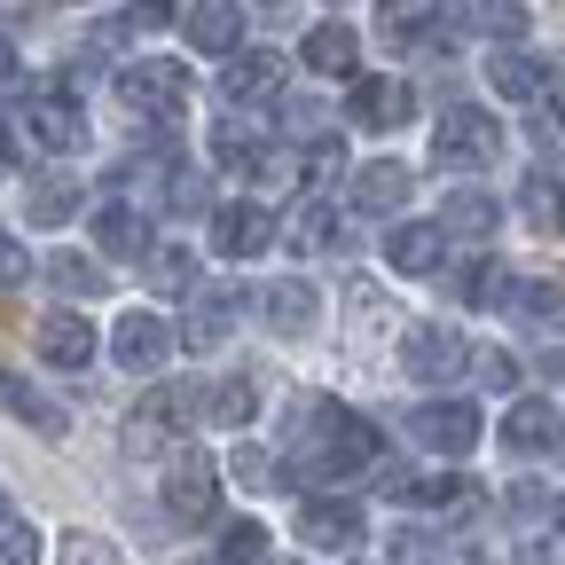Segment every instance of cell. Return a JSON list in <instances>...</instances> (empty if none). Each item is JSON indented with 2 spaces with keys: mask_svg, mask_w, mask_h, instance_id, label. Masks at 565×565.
Wrapping results in <instances>:
<instances>
[{
  "mask_svg": "<svg viewBox=\"0 0 565 565\" xmlns=\"http://www.w3.org/2000/svg\"><path fill=\"white\" fill-rule=\"evenodd\" d=\"M385 456V433L370 416H353L345 401H322V408H307L299 416V479L307 487H345V479H362L370 463Z\"/></svg>",
  "mask_w": 565,
  "mask_h": 565,
  "instance_id": "1",
  "label": "cell"
},
{
  "mask_svg": "<svg viewBox=\"0 0 565 565\" xmlns=\"http://www.w3.org/2000/svg\"><path fill=\"white\" fill-rule=\"evenodd\" d=\"M196 416H204V393L196 385H158L150 401L126 416V456H166Z\"/></svg>",
  "mask_w": 565,
  "mask_h": 565,
  "instance_id": "2",
  "label": "cell"
},
{
  "mask_svg": "<svg viewBox=\"0 0 565 565\" xmlns=\"http://www.w3.org/2000/svg\"><path fill=\"white\" fill-rule=\"evenodd\" d=\"M433 158H440V173H479V166L503 158V126L471 103H448L440 126H433Z\"/></svg>",
  "mask_w": 565,
  "mask_h": 565,
  "instance_id": "3",
  "label": "cell"
},
{
  "mask_svg": "<svg viewBox=\"0 0 565 565\" xmlns=\"http://www.w3.org/2000/svg\"><path fill=\"white\" fill-rule=\"evenodd\" d=\"M118 103H126L134 118H150V126H173V118L189 110V71L166 63V55L126 63V71H118Z\"/></svg>",
  "mask_w": 565,
  "mask_h": 565,
  "instance_id": "4",
  "label": "cell"
},
{
  "mask_svg": "<svg viewBox=\"0 0 565 565\" xmlns=\"http://www.w3.org/2000/svg\"><path fill=\"white\" fill-rule=\"evenodd\" d=\"M212 511H221V463H212L204 448H173V463H166V519L173 526H204Z\"/></svg>",
  "mask_w": 565,
  "mask_h": 565,
  "instance_id": "5",
  "label": "cell"
},
{
  "mask_svg": "<svg viewBox=\"0 0 565 565\" xmlns=\"http://www.w3.org/2000/svg\"><path fill=\"white\" fill-rule=\"evenodd\" d=\"M173 330L158 322V315H118V330H110V353H118V370L126 377H158L166 362H173Z\"/></svg>",
  "mask_w": 565,
  "mask_h": 565,
  "instance_id": "6",
  "label": "cell"
},
{
  "mask_svg": "<svg viewBox=\"0 0 565 565\" xmlns=\"http://www.w3.org/2000/svg\"><path fill=\"white\" fill-rule=\"evenodd\" d=\"M259 315H267L275 338H315L322 330V291H315L307 275H275L267 291H259Z\"/></svg>",
  "mask_w": 565,
  "mask_h": 565,
  "instance_id": "7",
  "label": "cell"
},
{
  "mask_svg": "<svg viewBox=\"0 0 565 565\" xmlns=\"http://www.w3.org/2000/svg\"><path fill=\"white\" fill-rule=\"evenodd\" d=\"M267 244H275V212L259 196H236V204L212 212V252L221 259H259Z\"/></svg>",
  "mask_w": 565,
  "mask_h": 565,
  "instance_id": "8",
  "label": "cell"
},
{
  "mask_svg": "<svg viewBox=\"0 0 565 565\" xmlns=\"http://www.w3.org/2000/svg\"><path fill=\"white\" fill-rule=\"evenodd\" d=\"M401 362H408V377H424V385H448V377H463L471 345H463L456 330H440V322H416V330L401 338Z\"/></svg>",
  "mask_w": 565,
  "mask_h": 565,
  "instance_id": "9",
  "label": "cell"
},
{
  "mask_svg": "<svg viewBox=\"0 0 565 565\" xmlns=\"http://www.w3.org/2000/svg\"><path fill=\"white\" fill-rule=\"evenodd\" d=\"M408 433L433 448V456H471V448H479V408H471V401H424V408L408 416Z\"/></svg>",
  "mask_w": 565,
  "mask_h": 565,
  "instance_id": "10",
  "label": "cell"
},
{
  "mask_svg": "<svg viewBox=\"0 0 565 565\" xmlns=\"http://www.w3.org/2000/svg\"><path fill=\"white\" fill-rule=\"evenodd\" d=\"M24 134L40 150H87V110L71 95H24Z\"/></svg>",
  "mask_w": 565,
  "mask_h": 565,
  "instance_id": "11",
  "label": "cell"
},
{
  "mask_svg": "<svg viewBox=\"0 0 565 565\" xmlns=\"http://www.w3.org/2000/svg\"><path fill=\"white\" fill-rule=\"evenodd\" d=\"M181 32L196 55H236L244 47V0H189Z\"/></svg>",
  "mask_w": 565,
  "mask_h": 565,
  "instance_id": "12",
  "label": "cell"
},
{
  "mask_svg": "<svg viewBox=\"0 0 565 565\" xmlns=\"http://www.w3.org/2000/svg\"><path fill=\"white\" fill-rule=\"evenodd\" d=\"M236 291H228V282H204V291H189V322H181V345L189 353H212V345H221L228 330H236Z\"/></svg>",
  "mask_w": 565,
  "mask_h": 565,
  "instance_id": "13",
  "label": "cell"
},
{
  "mask_svg": "<svg viewBox=\"0 0 565 565\" xmlns=\"http://www.w3.org/2000/svg\"><path fill=\"white\" fill-rule=\"evenodd\" d=\"M299 542L307 550H353V542H362V511H353V503H338V494H307V511H299Z\"/></svg>",
  "mask_w": 565,
  "mask_h": 565,
  "instance_id": "14",
  "label": "cell"
},
{
  "mask_svg": "<svg viewBox=\"0 0 565 565\" xmlns=\"http://www.w3.org/2000/svg\"><path fill=\"white\" fill-rule=\"evenodd\" d=\"M79 204H87L79 173H71V166H55V173H32V189H24V221H32V228H63Z\"/></svg>",
  "mask_w": 565,
  "mask_h": 565,
  "instance_id": "15",
  "label": "cell"
},
{
  "mask_svg": "<svg viewBox=\"0 0 565 565\" xmlns=\"http://www.w3.org/2000/svg\"><path fill=\"white\" fill-rule=\"evenodd\" d=\"M385 259H393L401 275H440V259H448V228H440V221H401V228L385 236Z\"/></svg>",
  "mask_w": 565,
  "mask_h": 565,
  "instance_id": "16",
  "label": "cell"
},
{
  "mask_svg": "<svg viewBox=\"0 0 565 565\" xmlns=\"http://www.w3.org/2000/svg\"><path fill=\"white\" fill-rule=\"evenodd\" d=\"M408 110H416V87L408 79H353V118H362L370 134L408 126Z\"/></svg>",
  "mask_w": 565,
  "mask_h": 565,
  "instance_id": "17",
  "label": "cell"
},
{
  "mask_svg": "<svg viewBox=\"0 0 565 565\" xmlns=\"http://www.w3.org/2000/svg\"><path fill=\"white\" fill-rule=\"evenodd\" d=\"M221 95L244 110V103H275L282 95V55L275 47H259V55H236L228 63V79H221Z\"/></svg>",
  "mask_w": 565,
  "mask_h": 565,
  "instance_id": "18",
  "label": "cell"
},
{
  "mask_svg": "<svg viewBox=\"0 0 565 565\" xmlns=\"http://www.w3.org/2000/svg\"><path fill=\"white\" fill-rule=\"evenodd\" d=\"M32 338H40V353H47L55 370H87V362H95V330H87L79 315H40Z\"/></svg>",
  "mask_w": 565,
  "mask_h": 565,
  "instance_id": "19",
  "label": "cell"
},
{
  "mask_svg": "<svg viewBox=\"0 0 565 565\" xmlns=\"http://www.w3.org/2000/svg\"><path fill=\"white\" fill-rule=\"evenodd\" d=\"M0 408H9V416H24L32 433H47V440H63V424H71V416H63V408H55V401H47L32 377H17V370H0Z\"/></svg>",
  "mask_w": 565,
  "mask_h": 565,
  "instance_id": "20",
  "label": "cell"
},
{
  "mask_svg": "<svg viewBox=\"0 0 565 565\" xmlns=\"http://www.w3.org/2000/svg\"><path fill=\"white\" fill-rule=\"evenodd\" d=\"M565 433H557V408L550 401H519L511 416H503V448L511 456H542V448H557Z\"/></svg>",
  "mask_w": 565,
  "mask_h": 565,
  "instance_id": "21",
  "label": "cell"
},
{
  "mask_svg": "<svg viewBox=\"0 0 565 565\" xmlns=\"http://www.w3.org/2000/svg\"><path fill=\"white\" fill-rule=\"evenodd\" d=\"M259 158H267V134L252 118H221V126H212V166H221V173H259Z\"/></svg>",
  "mask_w": 565,
  "mask_h": 565,
  "instance_id": "22",
  "label": "cell"
},
{
  "mask_svg": "<svg viewBox=\"0 0 565 565\" xmlns=\"http://www.w3.org/2000/svg\"><path fill=\"white\" fill-rule=\"evenodd\" d=\"M408 189H416V173H408V166H393V158H377V166L353 173V204H362V212H401V204H408Z\"/></svg>",
  "mask_w": 565,
  "mask_h": 565,
  "instance_id": "23",
  "label": "cell"
},
{
  "mask_svg": "<svg viewBox=\"0 0 565 565\" xmlns=\"http://www.w3.org/2000/svg\"><path fill=\"white\" fill-rule=\"evenodd\" d=\"M299 55H307V71H315V79H353V55H362V40H353L345 24H315Z\"/></svg>",
  "mask_w": 565,
  "mask_h": 565,
  "instance_id": "24",
  "label": "cell"
},
{
  "mask_svg": "<svg viewBox=\"0 0 565 565\" xmlns=\"http://www.w3.org/2000/svg\"><path fill=\"white\" fill-rule=\"evenodd\" d=\"M487 87L503 95V103H542V63L519 55V47H494L487 55Z\"/></svg>",
  "mask_w": 565,
  "mask_h": 565,
  "instance_id": "25",
  "label": "cell"
},
{
  "mask_svg": "<svg viewBox=\"0 0 565 565\" xmlns=\"http://www.w3.org/2000/svg\"><path fill=\"white\" fill-rule=\"evenodd\" d=\"M95 244H103L110 259H141V252H150V221H141L134 204H103V212H95Z\"/></svg>",
  "mask_w": 565,
  "mask_h": 565,
  "instance_id": "26",
  "label": "cell"
},
{
  "mask_svg": "<svg viewBox=\"0 0 565 565\" xmlns=\"http://www.w3.org/2000/svg\"><path fill=\"white\" fill-rule=\"evenodd\" d=\"M393 494L416 511H456V503H471V479L463 471H424V479H393Z\"/></svg>",
  "mask_w": 565,
  "mask_h": 565,
  "instance_id": "27",
  "label": "cell"
},
{
  "mask_svg": "<svg viewBox=\"0 0 565 565\" xmlns=\"http://www.w3.org/2000/svg\"><path fill=\"white\" fill-rule=\"evenodd\" d=\"M503 299H511L526 322H557V315H565V282H557V275H511Z\"/></svg>",
  "mask_w": 565,
  "mask_h": 565,
  "instance_id": "28",
  "label": "cell"
},
{
  "mask_svg": "<svg viewBox=\"0 0 565 565\" xmlns=\"http://www.w3.org/2000/svg\"><path fill=\"white\" fill-rule=\"evenodd\" d=\"M494 221H503V204H494L487 189H456V196L440 204V228H448V236H487Z\"/></svg>",
  "mask_w": 565,
  "mask_h": 565,
  "instance_id": "29",
  "label": "cell"
},
{
  "mask_svg": "<svg viewBox=\"0 0 565 565\" xmlns=\"http://www.w3.org/2000/svg\"><path fill=\"white\" fill-rule=\"evenodd\" d=\"M47 282H55L63 299H103V291H110V275H103L87 252H55V259H47Z\"/></svg>",
  "mask_w": 565,
  "mask_h": 565,
  "instance_id": "30",
  "label": "cell"
},
{
  "mask_svg": "<svg viewBox=\"0 0 565 565\" xmlns=\"http://www.w3.org/2000/svg\"><path fill=\"white\" fill-rule=\"evenodd\" d=\"M463 17H471V32H487V40H519V32H526V0H463Z\"/></svg>",
  "mask_w": 565,
  "mask_h": 565,
  "instance_id": "31",
  "label": "cell"
},
{
  "mask_svg": "<svg viewBox=\"0 0 565 565\" xmlns=\"http://www.w3.org/2000/svg\"><path fill=\"white\" fill-rule=\"evenodd\" d=\"M526 221H534L542 236H565V181H557V173H534V181H526Z\"/></svg>",
  "mask_w": 565,
  "mask_h": 565,
  "instance_id": "32",
  "label": "cell"
},
{
  "mask_svg": "<svg viewBox=\"0 0 565 565\" xmlns=\"http://www.w3.org/2000/svg\"><path fill=\"white\" fill-rule=\"evenodd\" d=\"M252 408H259V385L252 377H221L204 393V416H221V424H252Z\"/></svg>",
  "mask_w": 565,
  "mask_h": 565,
  "instance_id": "33",
  "label": "cell"
},
{
  "mask_svg": "<svg viewBox=\"0 0 565 565\" xmlns=\"http://www.w3.org/2000/svg\"><path fill=\"white\" fill-rule=\"evenodd\" d=\"M456 299L463 307H494V299H503V267H494V259H463L456 267Z\"/></svg>",
  "mask_w": 565,
  "mask_h": 565,
  "instance_id": "34",
  "label": "cell"
},
{
  "mask_svg": "<svg viewBox=\"0 0 565 565\" xmlns=\"http://www.w3.org/2000/svg\"><path fill=\"white\" fill-rule=\"evenodd\" d=\"M150 259V291H189V252L181 244H158V252H141Z\"/></svg>",
  "mask_w": 565,
  "mask_h": 565,
  "instance_id": "35",
  "label": "cell"
},
{
  "mask_svg": "<svg viewBox=\"0 0 565 565\" xmlns=\"http://www.w3.org/2000/svg\"><path fill=\"white\" fill-rule=\"evenodd\" d=\"M228 479H236V487H252V494H267L282 471H275V456H259V448H236V456H228Z\"/></svg>",
  "mask_w": 565,
  "mask_h": 565,
  "instance_id": "36",
  "label": "cell"
},
{
  "mask_svg": "<svg viewBox=\"0 0 565 565\" xmlns=\"http://www.w3.org/2000/svg\"><path fill=\"white\" fill-rule=\"evenodd\" d=\"M221 557H228V565H267V526H259V519H236Z\"/></svg>",
  "mask_w": 565,
  "mask_h": 565,
  "instance_id": "37",
  "label": "cell"
},
{
  "mask_svg": "<svg viewBox=\"0 0 565 565\" xmlns=\"http://www.w3.org/2000/svg\"><path fill=\"white\" fill-rule=\"evenodd\" d=\"M55 565H126L103 534H63V550H55Z\"/></svg>",
  "mask_w": 565,
  "mask_h": 565,
  "instance_id": "38",
  "label": "cell"
},
{
  "mask_svg": "<svg viewBox=\"0 0 565 565\" xmlns=\"http://www.w3.org/2000/svg\"><path fill=\"white\" fill-rule=\"evenodd\" d=\"M338 236V221H330V204H299V228H291V244L299 252H322Z\"/></svg>",
  "mask_w": 565,
  "mask_h": 565,
  "instance_id": "39",
  "label": "cell"
},
{
  "mask_svg": "<svg viewBox=\"0 0 565 565\" xmlns=\"http://www.w3.org/2000/svg\"><path fill=\"white\" fill-rule=\"evenodd\" d=\"M17 282H32V259H24V244L0 228V291H17Z\"/></svg>",
  "mask_w": 565,
  "mask_h": 565,
  "instance_id": "40",
  "label": "cell"
},
{
  "mask_svg": "<svg viewBox=\"0 0 565 565\" xmlns=\"http://www.w3.org/2000/svg\"><path fill=\"white\" fill-rule=\"evenodd\" d=\"M0 565H40V534L32 526H9V534H0Z\"/></svg>",
  "mask_w": 565,
  "mask_h": 565,
  "instance_id": "41",
  "label": "cell"
},
{
  "mask_svg": "<svg viewBox=\"0 0 565 565\" xmlns=\"http://www.w3.org/2000/svg\"><path fill=\"white\" fill-rule=\"evenodd\" d=\"M126 24H134V32H158V24H173V0H134V9H126Z\"/></svg>",
  "mask_w": 565,
  "mask_h": 565,
  "instance_id": "42",
  "label": "cell"
},
{
  "mask_svg": "<svg viewBox=\"0 0 565 565\" xmlns=\"http://www.w3.org/2000/svg\"><path fill=\"white\" fill-rule=\"evenodd\" d=\"M173 204H189V212H204V173H173Z\"/></svg>",
  "mask_w": 565,
  "mask_h": 565,
  "instance_id": "43",
  "label": "cell"
},
{
  "mask_svg": "<svg viewBox=\"0 0 565 565\" xmlns=\"http://www.w3.org/2000/svg\"><path fill=\"white\" fill-rule=\"evenodd\" d=\"M479 377H487V385H511V377H519V362H511V353H487Z\"/></svg>",
  "mask_w": 565,
  "mask_h": 565,
  "instance_id": "44",
  "label": "cell"
},
{
  "mask_svg": "<svg viewBox=\"0 0 565 565\" xmlns=\"http://www.w3.org/2000/svg\"><path fill=\"white\" fill-rule=\"evenodd\" d=\"M0 158H17V150H9V110H0Z\"/></svg>",
  "mask_w": 565,
  "mask_h": 565,
  "instance_id": "45",
  "label": "cell"
},
{
  "mask_svg": "<svg viewBox=\"0 0 565 565\" xmlns=\"http://www.w3.org/2000/svg\"><path fill=\"white\" fill-rule=\"evenodd\" d=\"M0 519H9V487H0Z\"/></svg>",
  "mask_w": 565,
  "mask_h": 565,
  "instance_id": "46",
  "label": "cell"
},
{
  "mask_svg": "<svg viewBox=\"0 0 565 565\" xmlns=\"http://www.w3.org/2000/svg\"><path fill=\"white\" fill-rule=\"evenodd\" d=\"M0 71H9V40H0Z\"/></svg>",
  "mask_w": 565,
  "mask_h": 565,
  "instance_id": "47",
  "label": "cell"
},
{
  "mask_svg": "<svg viewBox=\"0 0 565 565\" xmlns=\"http://www.w3.org/2000/svg\"><path fill=\"white\" fill-rule=\"evenodd\" d=\"M557 534H565V503H557Z\"/></svg>",
  "mask_w": 565,
  "mask_h": 565,
  "instance_id": "48",
  "label": "cell"
},
{
  "mask_svg": "<svg viewBox=\"0 0 565 565\" xmlns=\"http://www.w3.org/2000/svg\"><path fill=\"white\" fill-rule=\"evenodd\" d=\"M267 9H282V0H267Z\"/></svg>",
  "mask_w": 565,
  "mask_h": 565,
  "instance_id": "49",
  "label": "cell"
},
{
  "mask_svg": "<svg viewBox=\"0 0 565 565\" xmlns=\"http://www.w3.org/2000/svg\"><path fill=\"white\" fill-rule=\"evenodd\" d=\"M212 565H228V557H212Z\"/></svg>",
  "mask_w": 565,
  "mask_h": 565,
  "instance_id": "50",
  "label": "cell"
}]
</instances>
